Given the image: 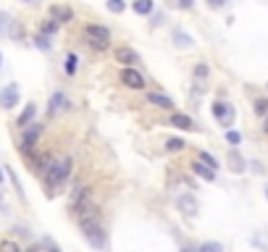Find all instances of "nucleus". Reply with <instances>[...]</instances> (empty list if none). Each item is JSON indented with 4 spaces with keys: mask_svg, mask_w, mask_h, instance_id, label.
Instances as JSON below:
<instances>
[{
    "mask_svg": "<svg viewBox=\"0 0 268 252\" xmlns=\"http://www.w3.org/2000/svg\"><path fill=\"white\" fill-rule=\"evenodd\" d=\"M76 213H79V226H81V231H84V236L95 247H106V234H103L98 205H92V200H87L76 208Z\"/></svg>",
    "mask_w": 268,
    "mask_h": 252,
    "instance_id": "obj_1",
    "label": "nucleus"
},
{
    "mask_svg": "<svg viewBox=\"0 0 268 252\" xmlns=\"http://www.w3.org/2000/svg\"><path fill=\"white\" fill-rule=\"evenodd\" d=\"M68 174H71V158H63V160L50 163V168H48V189L61 187L63 181L68 179Z\"/></svg>",
    "mask_w": 268,
    "mask_h": 252,
    "instance_id": "obj_2",
    "label": "nucleus"
},
{
    "mask_svg": "<svg viewBox=\"0 0 268 252\" xmlns=\"http://www.w3.org/2000/svg\"><path fill=\"white\" fill-rule=\"evenodd\" d=\"M84 34H87V40H90V45L95 50H106L108 48V29L106 27H98V24H90V27H84Z\"/></svg>",
    "mask_w": 268,
    "mask_h": 252,
    "instance_id": "obj_3",
    "label": "nucleus"
},
{
    "mask_svg": "<svg viewBox=\"0 0 268 252\" xmlns=\"http://www.w3.org/2000/svg\"><path fill=\"white\" fill-rule=\"evenodd\" d=\"M121 82L129 87V89H142L145 87V76L139 74L137 68L129 66V68H124V71H121Z\"/></svg>",
    "mask_w": 268,
    "mask_h": 252,
    "instance_id": "obj_4",
    "label": "nucleus"
},
{
    "mask_svg": "<svg viewBox=\"0 0 268 252\" xmlns=\"http://www.w3.org/2000/svg\"><path fill=\"white\" fill-rule=\"evenodd\" d=\"M213 116L218 118L221 126H231V121H234V108L226 105V102H216V105H213Z\"/></svg>",
    "mask_w": 268,
    "mask_h": 252,
    "instance_id": "obj_5",
    "label": "nucleus"
},
{
    "mask_svg": "<svg viewBox=\"0 0 268 252\" xmlns=\"http://www.w3.org/2000/svg\"><path fill=\"white\" fill-rule=\"evenodd\" d=\"M16 102H19V87L8 84L3 92H0V105H3V108H14Z\"/></svg>",
    "mask_w": 268,
    "mask_h": 252,
    "instance_id": "obj_6",
    "label": "nucleus"
},
{
    "mask_svg": "<svg viewBox=\"0 0 268 252\" xmlns=\"http://www.w3.org/2000/svg\"><path fill=\"white\" fill-rule=\"evenodd\" d=\"M50 19H55L58 24H66V21L74 19V11L68 6H50Z\"/></svg>",
    "mask_w": 268,
    "mask_h": 252,
    "instance_id": "obj_7",
    "label": "nucleus"
},
{
    "mask_svg": "<svg viewBox=\"0 0 268 252\" xmlns=\"http://www.w3.org/2000/svg\"><path fill=\"white\" fill-rule=\"evenodd\" d=\"M113 55H116V61H119V63H139V55L132 48H116Z\"/></svg>",
    "mask_w": 268,
    "mask_h": 252,
    "instance_id": "obj_8",
    "label": "nucleus"
},
{
    "mask_svg": "<svg viewBox=\"0 0 268 252\" xmlns=\"http://www.w3.org/2000/svg\"><path fill=\"white\" fill-rule=\"evenodd\" d=\"M66 105H68L66 95H63V92H55V95L50 97V116H58L61 110H66Z\"/></svg>",
    "mask_w": 268,
    "mask_h": 252,
    "instance_id": "obj_9",
    "label": "nucleus"
},
{
    "mask_svg": "<svg viewBox=\"0 0 268 252\" xmlns=\"http://www.w3.org/2000/svg\"><path fill=\"white\" fill-rule=\"evenodd\" d=\"M192 171L197 176H203V179H208V181H213V176H216V171L211 168V166H205L203 160H197V163H192Z\"/></svg>",
    "mask_w": 268,
    "mask_h": 252,
    "instance_id": "obj_10",
    "label": "nucleus"
},
{
    "mask_svg": "<svg viewBox=\"0 0 268 252\" xmlns=\"http://www.w3.org/2000/svg\"><path fill=\"white\" fill-rule=\"evenodd\" d=\"M171 126H176V129H192V118L190 116H184V113H173L171 116Z\"/></svg>",
    "mask_w": 268,
    "mask_h": 252,
    "instance_id": "obj_11",
    "label": "nucleus"
},
{
    "mask_svg": "<svg viewBox=\"0 0 268 252\" xmlns=\"http://www.w3.org/2000/svg\"><path fill=\"white\" fill-rule=\"evenodd\" d=\"M179 208L187 215H195L197 213V200L192 197V194H190V197H179Z\"/></svg>",
    "mask_w": 268,
    "mask_h": 252,
    "instance_id": "obj_12",
    "label": "nucleus"
},
{
    "mask_svg": "<svg viewBox=\"0 0 268 252\" xmlns=\"http://www.w3.org/2000/svg\"><path fill=\"white\" fill-rule=\"evenodd\" d=\"M147 100L153 102V105H158V108H171V105H173V102H171V97L160 95V92H150V95H147Z\"/></svg>",
    "mask_w": 268,
    "mask_h": 252,
    "instance_id": "obj_13",
    "label": "nucleus"
},
{
    "mask_svg": "<svg viewBox=\"0 0 268 252\" xmlns=\"http://www.w3.org/2000/svg\"><path fill=\"white\" fill-rule=\"evenodd\" d=\"M134 11H137L139 16L153 14V0H134Z\"/></svg>",
    "mask_w": 268,
    "mask_h": 252,
    "instance_id": "obj_14",
    "label": "nucleus"
},
{
    "mask_svg": "<svg viewBox=\"0 0 268 252\" xmlns=\"http://www.w3.org/2000/svg\"><path fill=\"white\" fill-rule=\"evenodd\" d=\"M34 113H37V108H34L32 102H29V105L24 108V113H21V116H19V121H16V123H19V126H27V123L34 118Z\"/></svg>",
    "mask_w": 268,
    "mask_h": 252,
    "instance_id": "obj_15",
    "label": "nucleus"
},
{
    "mask_svg": "<svg viewBox=\"0 0 268 252\" xmlns=\"http://www.w3.org/2000/svg\"><path fill=\"white\" fill-rule=\"evenodd\" d=\"M173 40H176L179 48H192V37H190V34H184V32H176V34H173Z\"/></svg>",
    "mask_w": 268,
    "mask_h": 252,
    "instance_id": "obj_16",
    "label": "nucleus"
},
{
    "mask_svg": "<svg viewBox=\"0 0 268 252\" xmlns=\"http://www.w3.org/2000/svg\"><path fill=\"white\" fill-rule=\"evenodd\" d=\"M76 63H79V58L74 53H68L66 55V74H76Z\"/></svg>",
    "mask_w": 268,
    "mask_h": 252,
    "instance_id": "obj_17",
    "label": "nucleus"
},
{
    "mask_svg": "<svg viewBox=\"0 0 268 252\" xmlns=\"http://www.w3.org/2000/svg\"><path fill=\"white\" fill-rule=\"evenodd\" d=\"M124 8H126L124 0H108V11H111V14H124Z\"/></svg>",
    "mask_w": 268,
    "mask_h": 252,
    "instance_id": "obj_18",
    "label": "nucleus"
},
{
    "mask_svg": "<svg viewBox=\"0 0 268 252\" xmlns=\"http://www.w3.org/2000/svg\"><path fill=\"white\" fill-rule=\"evenodd\" d=\"M58 27H61V24H58L55 19H48V21L42 24V34H55V32H58Z\"/></svg>",
    "mask_w": 268,
    "mask_h": 252,
    "instance_id": "obj_19",
    "label": "nucleus"
},
{
    "mask_svg": "<svg viewBox=\"0 0 268 252\" xmlns=\"http://www.w3.org/2000/svg\"><path fill=\"white\" fill-rule=\"evenodd\" d=\"M182 147H184V142H182V140H176V137H173V140H168V142H166V153H179Z\"/></svg>",
    "mask_w": 268,
    "mask_h": 252,
    "instance_id": "obj_20",
    "label": "nucleus"
},
{
    "mask_svg": "<svg viewBox=\"0 0 268 252\" xmlns=\"http://www.w3.org/2000/svg\"><path fill=\"white\" fill-rule=\"evenodd\" d=\"M0 252H21L16 242H11V239H6V242H0Z\"/></svg>",
    "mask_w": 268,
    "mask_h": 252,
    "instance_id": "obj_21",
    "label": "nucleus"
},
{
    "mask_svg": "<svg viewBox=\"0 0 268 252\" xmlns=\"http://www.w3.org/2000/svg\"><path fill=\"white\" fill-rule=\"evenodd\" d=\"M200 252H224V247H221L218 242H205V244L200 247Z\"/></svg>",
    "mask_w": 268,
    "mask_h": 252,
    "instance_id": "obj_22",
    "label": "nucleus"
},
{
    "mask_svg": "<svg viewBox=\"0 0 268 252\" xmlns=\"http://www.w3.org/2000/svg\"><path fill=\"white\" fill-rule=\"evenodd\" d=\"M197 158H200V160H203V163H205V166H211L213 171L218 168V163H216V158H213V155H208V153H200V155H197Z\"/></svg>",
    "mask_w": 268,
    "mask_h": 252,
    "instance_id": "obj_23",
    "label": "nucleus"
},
{
    "mask_svg": "<svg viewBox=\"0 0 268 252\" xmlns=\"http://www.w3.org/2000/svg\"><path fill=\"white\" fill-rule=\"evenodd\" d=\"M226 142L229 145H239L242 142V134L239 132H226Z\"/></svg>",
    "mask_w": 268,
    "mask_h": 252,
    "instance_id": "obj_24",
    "label": "nucleus"
},
{
    "mask_svg": "<svg viewBox=\"0 0 268 252\" xmlns=\"http://www.w3.org/2000/svg\"><path fill=\"white\" fill-rule=\"evenodd\" d=\"M37 48H42V50H50L53 45H50V40L45 37V34H37Z\"/></svg>",
    "mask_w": 268,
    "mask_h": 252,
    "instance_id": "obj_25",
    "label": "nucleus"
},
{
    "mask_svg": "<svg viewBox=\"0 0 268 252\" xmlns=\"http://www.w3.org/2000/svg\"><path fill=\"white\" fill-rule=\"evenodd\" d=\"M195 76H197V79H205V76H208V66H205V63H197V66H195Z\"/></svg>",
    "mask_w": 268,
    "mask_h": 252,
    "instance_id": "obj_26",
    "label": "nucleus"
},
{
    "mask_svg": "<svg viewBox=\"0 0 268 252\" xmlns=\"http://www.w3.org/2000/svg\"><path fill=\"white\" fill-rule=\"evenodd\" d=\"M255 113H268V100H255Z\"/></svg>",
    "mask_w": 268,
    "mask_h": 252,
    "instance_id": "obj_27",
    "label": "nucleus"
},
{
    "mask_svg": "<svg viewBox=\"0 0 268 252\" xmlns=\"http://www.w3.org/2000/svg\"><path fill=\"white\" fill-rule=\"evenodd\" d=\"M11 34H14V37H21V34H24V29H21V24H14V29H11Z\"/></svg>",
    "mask_w": 268,
    "mask_h": 252,
    "instance_id": "obj_28",
    "label": "nucleus"
},
{
    "mask_svg": "<svg viewBox=\"0 0 268 252\" xmlns=\"http://www.w3.org/2000/svg\"><path fill=\"white\" fill-rule=\"evenodd\" d=\"M6 24H11V21H8V16H6V14H0V32L6 29Z\"/></svg>",
    "mask_w": 268,
    "mask_h": 252,
    "instance_id": "obj_29",
    "label": "nucleus"
},
{
    "mask_svg": "<svg viewBox=\"0 0 268 252\" xmlns=\"http://www.w3.org/2000/svg\"><path fill=\"white\" fill-rule=\"evenodd\" d=\"M179 6H182V8H192L195 0H179Z\"/></svg>",
    "mask_w": 268,
    "mask_h": 252,
    "instance_id": "obj_30",
    "label": "nucleus"
},
{
    "mask_svg": "<svg viewBox=\"0 0 268 252\" xmlns=\"http://www.w3.org/2000/svg\"><path fill=\"white\" fill-rule=\"evenodd\" d=\"M211 6H213V8H221V6H224V0H211Z\"/></svg>",
    "mask_w": 268,
    "mask_h": 252,
    "instance_id": "obj_31",
    "label": "nucleus"
},
{
    "mask_svg": "<svg viewBox=\"0 0 268 252\" xmlns=\"http://www.w3.org/2000/svg\"><path fill=\"white\" fill-rule=\"evenodd\" d=\"M263 132L268 134V118H265V123H263Z\"/></svg>",
    "mask_w": 268,
    "mask_h": 252,
    "instance_id": "obj_32",
    "label": "nucleus"
},
{
    "mask_svg": "<svg viewBox=\"0 0 268 252\" xmlns=\"http://www.w3.org/2000/svg\"><path fill=\"white\" fill-rule=\"evenodd\" d=\"M182 252H195V249H192V247H184V249H182Z\"/></svg>",
    "mask_w": 268,
    "mask_h": 252,
    "instance_id": "obj_33",
    "label": "nucleus"
},
{
    "mask_svg": "<svg viewBox=\"0 0 268 252\" xmlns=\"http://www.w3.org/2000/svg\"><path fill=\"white\" fill-rule=\"evenodd\" d=\"M0 181H3V171H0Z\"/></svg>",
    "mask_w": 268,
    "mask_h": 252,
    "instance_id": "obj_34",
    "label": "nucleus"
},
{
    "mask_svg": "<svg viewBox=\"0 0 268 252\" xmlns=\"http://www.w3.org/2000/svg\"><path fill=\"white\" fill-rule=\"evenodd\" d=\"M0 63H3V58H0Z\"/></svg>",
    "mask_w": 268,
    "mask_h": 252,
    "instance_id": "obj_35",
    "label": "nucleus"
},
{
    "mask_svg": "<svg viewBox=\"0 0 268 252\" xmlns=\"http://www.w3.org/2000/svg\"><path fill=\"white\" fill-rule=\"evenodd\" d=\"M53 252H58V249H53Z\"/></svg>",
    "mask_w": 268,
    "mask_h": 252,
    "instance_id": "obj_36",
    "label": "nucleus"
},
{
    "mask_svg": "<svg viewBox=\"0 0 268 252\" xmlns=\"http://www.w3.org/2000/svg\"><path fill=\"white\" fill-rule=\"evenodd\" d=\"M27 3H29V0H27Z\"/></svg>",
    "mask_w": 268,
    "mask_h": 252,
    "instance_id": "obj_37",
    "label": "nucleus"
}]
</instances>
